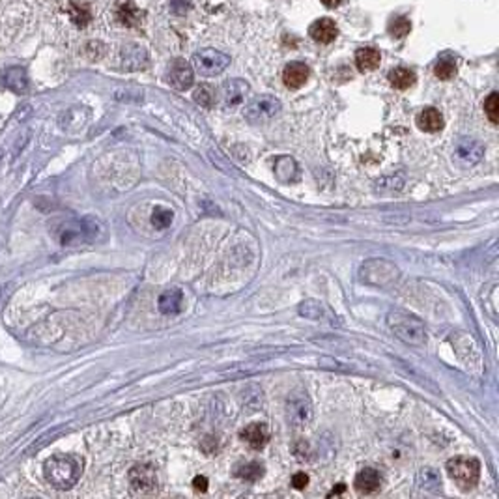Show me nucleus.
<instances>
[{
    "mask_svg": "<svg viewBox=\"0 0 499 499\" xmlns=\"http://www.w3.org/2000/svg\"><path fill=\"white\" fill-rule=\"evenodd\" d=\"M131 490L135 493H154L157 490V475L154 467L141 464L130 471Z\"/></svg>",
    "mask_w": 499,
    "mask_h": 499,
    "instance_id": "nucleus-9",
    "label": "nucleus"
},
{
    "mask_svg": "<svg viewBox=\"0 0 499 499\" xmlns=\"http://www.w3.org/2000/svg\"><path fill=\"white\" fill-rule=\"evenodd\" d=\"M281 101L273 96H258L251 103L247 105L243 114L251 123H264L269 122L272 118L279 114Z\"/></svg>",
    "mask_w": 499,
    "mask_h": 499,
    "instance_id": "nucleus-7",
    "label": "nucleus"
},
{
    "mask_svg": "<svg viewBox=\"0 0 499 499\" xmlns=\"http://www.w3.org/2000/svg\"><path fill=\"white\" fill-rule=\"evenodd\" d=\"M417 125H419V130L427 131V133H438V131L443 130V116L434 107H427L419 112Z\"/></svg>",
    "mask_w": 499,
    "mask_h": 499,
    "instance_id": "nucleus-16",
    "label": "nucleus"
},
{
    "mask_svg": "<svg viewBox=\"0 0 499 499\" xmlns=\"http://www.w3.org/2000/svg\"><path fill=\"white\" fill-rule=\"evenodd\" d=\"M59 432H60V430H51L49 434H43V436H41V438H39V440L36 441V443H34L32 447L28 449V453H36V451H39V449L43 447V445H47V443H51L52 438H54V436L59 434Z\"/></svg>",
    "mask_w": 499,
    "mask_h": 499,
    "instance_id": "nucleus-30",
    "label": "nucleus"
},
{
    "mask_svg": "<svg viewBox=\"0 0 499 499\" xmlns=\"http://www.w3.org/2000/svg\"><path fill=\"white\" fill-rule=\"evenodd\" d=\"M380 60H382L380 51L372 49V47H365V49H359L356 52V65L361 73L376 70L378 65H380Z\"/></svg>",
    "mask_w": 499,
    "mask_h": 499,
    "instance_id": "nucleus-18",
    "label": "nucleus"
},
{
    "mask_svg": "<svg viewBox=\"0 0 499 499\" xmlns=\"http://www.w3.org/2000/svg\"><path fill=\"white\" fill-rule=\"evenodd\" d=\"M6 85L15 92H25L26 90V79L21 70H12L6 75Z\"/></svg>",
    "mask_w": 499,
    "mask_h": 499,
    "instance_id": "nucleus-26",
    "label": "nucleus"
},
{
    "mask_svg": "<svg viewBox=\"0 0 499 499\" xmlns=\"http://www.w3.org/2000/svg\"><path fill=\"white\" fill-rule=\"evenodd\" d=\"M309 34L311 38L318 43H331L333 39L337 38V25L333 23L331 19H318L314 21L309 28Z\"/></svg>",
    "mask_w": 499,
    "mask_h": 499,
    "instance_id": "nucleus-15",
    "label": "nucleus"
},
{
    "mask_svg": "<svg viewBox=\"0 0 499 499\" xmlns=\"http://www.w3.org/2000/svg\"><path fill=\"white\" fill-rule=\"evenodd\" d=\"M387 325L395 333L396 338H400L402 343L411 344V346H422L427 343V331L425 325L417 316L409 314L406 311H391L387 314Z\"/></svg>",
    "mask_w": 499,
    "mask_h": 499,
    "instance_id": "nucleus-3",
    "label": "nucleus"
},
{
    "mask_svg": "<svg viewBox=\"0 0 499 499\" xmlns=\"http://www.w3.org/2000/svg\"><path fill=\"white\" fill-rule=\"evenodd\" d=\"M434 73L436 77H440L441 81H449V79H453L456 75V64H454V60L451 59H441L434 68Z\"/></svg>",
    "mask_w": 499,
    "mask_h": 499,
    "instance_id": "nucleus-24",
    "label": "nucleus"
},
{
    "mask_svg": "<svg viewBox=\"0 0 499 499\" xmlns=\"http://www.w3.org/2000/svg\"><path fill=\"white\" fill-rule=\"evenodd\" d=\"M322 4H324L325 8H335L340 4V0H322Z\"/></svg>",
    "mask_w": 499,
    "mask_h": 499,
    "instance_id": "nucleus-34",
    "label": "nucleus"
},
{
    "mask_svg": "<svg viewBox=\"0 0 499 499\" xmlns=\"http://www.w3.org/2000/svg\"><path fill=\"white\" fill-rule=\"evenodd\" d=\"M183 292L180 288H169L159 296V311L163 314H178L182 311Z\"/></svg>",
    "mask_w": 499,
    "mask_h": 499,
    "instance_id": "nucleus-17",
    "label": "nucleus"
},
{
    "mask_svg": "<svg viewBox=\"0 0 499 499\" xmlns=\"http://www.w3.org/2000/svg\"><path fill=\"white\" fill-rule=\"evenodd\" d=\"M12 288H13V285H6L0 288V305L4 303V301L8 299V296L12 294Z\"/></svg>",
    "mask_w": 499,
    "mask_h": 499,
    "instance_id": "nucleus-33",
    "label": "nucleus"
},
{
    "mask_svg": "<svg viewBox=\"0 0 499 499\" xmlns=\"http://www.w3.org/2000/svg\"><path fill=\"white\" fill-rule=\"evenodd\" d=\"M398 279V269L385 260H370L361 267V281L376 286H387Z\"/></svg>",
    "mask_w": 499,
    "mask_h": 499,
    "instance_id": "nucleus-8",
    "label": "nucleus"
},
{
    "mask_svg": "<svg viewBox=\"0 0 499 499\" xmlns=\"http://www.w3.org/2000/svg\"><path fill=\"white\" fill-rule=\"evenodd\" d=\"M383 485V477L378 473L376 469L372 467H363L359 473L356 475L354 480V487H356L357 493L361 496H370V493H376Z\"/></svg>",
    "mask_w": 499,
    "mask_h": 499,
    "instance_id": "nucleus-12",
    "label": "nucleus"
},
{
    "mask_svg": "<svg viewBox=\"0 0 499 499\" xmlns=\"http://www.w3.org/2000/svg\"><path fill=\"white\" fill-rule=\"evenodd\" d=\"M195 101L201 103L202 107H212L214 105V90L210 86H201L195 92Z\"/></svg>",
    "mask_w": 499,
    "mask_h": 499,
    "instance_id": "nucleus-28",
    "label": "nucleus"
},
{
    "mask_svg": "<svg viewBox=\"0 0 499 499\" xmlns=\"http://www.w3.org/2000/svg\"><path fill=\"white\" fill-rule=\"evenodd\" d=\"M172 219H174V214H172V210H167V207L157 206L156 210L152 212V225L159 228V230L170 227Z\"/></svg>",
    "mask_w": 499,
    "mask_h": 499,
    "instance_id": "nucleus-23",
    "label": "nucleus"
},
{
    "mask_svg": "<svg viewBox=\"0 0 499 499\" xmlns=\"http://www.w3.org/2000/svg\"><path fill=\"white\" fill-rule=\"evenodd\" d=\"M228 64H230V59L217 49H202L193 54V68L202 77H215L225 72Z\"/></svg>",
    "mask_w": 499,
    "mask_h": 499,
    "instance_id": "nucleus-6",
    "label": "nucleus"
},
{
    "mask_svg": "<svg viewBox=\"0 0 499 499\" xmlns=\"http://www.w3.org/2000/svg\"><path fill=\"white\" fill-rule=\"evenodd\" d=\"M449 477L462 488V490H471L479 482L480 477V462L477 458H466V456H456L447 462Z\"/></svg>",
    "mask_w": 499,
    "mask_h": 499,
    "instance_id": "nucleus-4",
    "label": "nucleus"
},
{
    "mask_svg": "<svg viewBox=\"0 0 499 499\" xmlns=\"http://www.w3.org/2000/svg\"><path fill=\"white\" fill-rule=\"evenodd\" d=\"M167 81L170 86H174L176 90H189L193 86L195 75H193V68L182 59H176L170 64L169 72H167Z\"/></svg>",
    "mask_w": 499,
    "mask_h": 499,
    "instance_id": "nucleus-10",
    "label": "nucleus"
},
{
    "mask_svg": "<svg viewBox=\"0 0 499 499\" xmlns=\"http://www.w3.org/2000/svg\"><path fill=\"white\" fill-rule=\"evenodd\" d=\"M236 477L249 480V482H256L264 477V466L260 462H249L245 466H240L236 469Z\"/></svg>",
    "mask_w": 499,
    "mask_h": 499,
    "instance_id": "nucleus-22",
    "label": "nucleus"
},
{
    "mask_svg": "<svg viewBox=\"0 0 499 499\" xmlns=\"http://www.w3.org/2000/svg\"><path fill=\"white\" fill-rule=\"evenodd\" d=\"M81 471H83L81 469V462L75 456H70V454L51 456L45 462V466H43L45 479L51 482L52 487L60 488V490L72 488L79 480V477H81Z\"/></svg>",
    "mask_w": 499,
    "mask_h": 499,
    "instance_id": "nucleus-2",
    "label": "nucleus"
},
{
    "mask_svg": "<svg viewBox=\"0 0 499 499\" xmlns=\"http://www.w3.org/2000/svg\"><path fill=\"white\" fill-rule=\"evenodd\" d=\"M389 83L396 90H408L409 86H414L415 73L406 68H396L389 73Z\"/></svg>",
    "mask_w": 499,
    "mask_h": 499,
    "instance_id": "nucleus-21",
    "label": "nucleus"
},
{
    "mask_svg": "<svg viewBox=\"0 0 499 499\" xmlns=\"http://www.w3.org/2000/svg\"><path fill=\"white\" fill-rule=\"evenodd\" d=\"M482 146H480L477 141H471V139H462L460 144H458V148H456V154L460 159H464L466 163L469 165H473V163L480 161V157H482Z\"/></svg>",
    "mask_w": 499,
    "mask_h": 499,
    "instance_id": "nucleus-19",
    "label": "nucleus"
},
{
    "mask_svg": "<svg viewBox=\"0 0 499 499\" xmlns=\"http://www.w3.org/2000/svg\"><path fill=\"white\" fill-rule=\"evenodd\" d=\"M344 490H346V487H344V485H340V487H338L337 490H333V492H331L329 496H337V493H343Z\"/></svg>",
    "mask_w": 499,
    "mask_h": 499,
    "instance_id": "nucleus-35",
    "label": "nucleus"
},
{
    "mask_svg": "<svg viewBox=\"0 0 499 499\" xmlns=\"http://www.w3.org/2000/svg\"><path fill=\"white\" fill-rule=\"evenodd\" d=\"M409 32V21L400 17V19H396L393 25H391V34L395 36V38H404L406 34Z\"/></svg>",
    "mask_w": 499,
    "mask_h": 499,
    "instance_id": "nucleus-29",
    "label": "nucleus"
},
{
    "mask_svg": "<svg viewBox=\"0 0 499 499\" xmlns=\"http://www.w3.org/2000/svg\"><path fill=\"white\" fill-rule=\"evenodd\" d=\"M103 232V225L96 217H81V219H70L60 223L54 228V236L59 240L60 245L73 247L81 243H92L99 240V236Z\"/></svg>",
    "mask_w": 499,
    "mask_h": 499,
    "instance_id": "nucleus-1",
    "label": "nucleus"
},
{
    "mask_svg": "<svg viewBox=\"0 0 499 499\" xmlns=\"http://www.w3.org/2000/svg\"><path fill=\"white\" fill-rule=\"evenodd\" d=\"M193 488H195L196 492H206V490H207V479H206V477H202V475H196L195 479H193Z\"/></svg>",
    "mask_w": 499,
    "mask_h": 499,
    "instance_id": "nucleus-32",
    "label": "nucleus"
},
{
    "mask_svg": "<svg viewBox=\"0 0 499 499\" xmlns=\"http://www.w3.org/2000/svg\"><path fill=\"white\" fill-rule=\"evenodd\" d=\"M292 485L296 490H303V488L309 485V477H307L303 471H299V473H296L292 477Z\"/></svg>",
    "mask_w": 499,
    "mask_h": 499,
    "instance_id": "nucleus-31",
    "label": "nucleus"
},
{
    "mask_svg": "<svg viewBox=\"0 0 499 499\" xmlns=\"http://www.w3.org/2000/svg\"><path fill=\"white\" fill-rule=\"evenodd\" d=\"M286 421L294 428H303L312 421V404L305 391H294L286 398Z\"/></svg>",
    "mask_w": 499,
    "mask_h": 499,
    "instance_id": "nucleus-5",
    "label": "nucleus"
},
{
    "mask_svg": "<svg viewBox=\"0 0 499 499\" xmlns=\"http://www.w3.org/2000/svg\"><path fill=\"white\" fill-rule=\"evenodd\" d=\"M240 438L249 447L260 451L266 447V443L269 441V427L266 422H251L245 428H241Z\"/></svg>",
    "mask_w": 499,
    "mask_h": 499,
    "instance_id": "nucleus-11",
    "label": "nucleus"
},
{
    "mask_svg": "<svg viewBox=\"0 0 499 499\" xmlns=\"http://www.w3.org/2000/svg\"><path fill=\"white\" fill-rule=\"evenodd\" d=\"M419 477H425V480H421V487L427 488V490H438L441 485V479L440 475L436 469L432 467H422V471Z\"/></svg>",
    "mask_w": 499,
    "mask_h": 499,
    "instance_id": "nucleus-25",
    "label": "nucleus"
},
{
    "mask_svg": "<svg viewBox=\"0 0 499 499\" xmlns=\"http://www.w3.org/2000/svg\"><path fill=\"white\" fill-rule=\"evenodd\" d=\"M247 92H249V85H247L245 81H241V79L228 81V83L223 85V105L227 109L238 107L247 96Z\"/></svg>",
    "mask_w": 499,
    "mask_h": 499,
    "instance_id": "nucleus-13",
    "label": "nucleus"
},
{
    "mask_svg": "<svg viewBox=\"0 0 499 499\" xmlns=\"http://www.w3.org/2000/svg\"><path fill=\"white\" fill-rule=\"evenodd\" d=\"M485 112H487L488 120L492 123H498V112H499V96L498 92H492L488 99L485 101Z\"/></svg>",
    "mask_w": 499,
    "mask_h": 499,
    "instance_id": "nucleus-27",
    "label": "nucleus"
},
{
    "mask_svg": "<svg viewBox=\"0 0 499 499\" xmlns=\"http://www.w3.org/2000/svg\"><path fill=\"white\" fill-rule=\"evenodd\" d=\"M299 314L305 318H311V320H325V318H331V312L327 311V307L320 301H303L299 305Z\"/></svg>",
    "mask_w": 499,
    "mask_h": 499,
    "instance_id": "nucleus-20",
    "label": "nucleus"
},
{
    "mask_svg": "<svg viewBox=\"0 0 499 499\" xmlns=\"http://www.w3.org/2000/svg\"><path fill=\"white\" fill-rule=\"evenodd\" d=\"M309 68L303 62H292L285 68L283 72V81H285L286 88L290 90H298L309 81Z\"/></svg>",
    "mask_w": 499,
    "mask_h": 499,
    "instance_id": "nucleus-14",
    "label": "nucleus"
}]
</instances>
